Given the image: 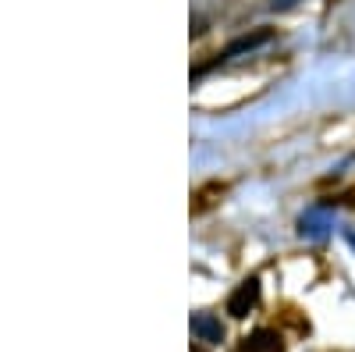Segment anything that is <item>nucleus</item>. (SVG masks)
I'll return each mask as SVG.
<instances>
[{
	"label": "nucleus",
	"mask_w": 355,
	"mask_h": 352,
	"mask_svg": "<svg viewBox=\"0 0 355 352\" xmlns=\"http://www.w3.org/2000/svg\"><path fill=\"white\" fill-rule=\"evenodd\" d=\"M256 303H259V281H256V278H249V281H242L239 288L231 292V299H227V313H231V317H245L249 310H256Z\"/></svg>",
	"instance_id": "f257e3e1"
},
{
	"label": "nucleus",
	"mask_w": 355,
	"mask_h": 352,
	"mask_svg": "<svg viewBox=\"0 0 355 352\" xmlns=\"http://www.w3.org/2000/svg\"><path fill=\"white\" fill-rule=\"evenodd\" d=\"M234 352H284V338L277 331H270V328H259L249 338H242V345Z\"/></svg>",
	"instance_id": "f03ea898"
},
{
	"label": "nucleus",
	"mask_w": 355,
	"mask_h": 352,
	"mask_svg": "<svg viewBox=\"0 0 355 352\" xmlns=\"http://www.w3.org/2000/svg\"><path fill=\"white\" fill-rule=\"evenodd\" d=\"M192 335L206 345H217V342H224V324L210 313H196L192 317Z\"/></svg>",
	"instance_id": "7ed1b4c3"
},
{
	"label": "nucleus",
	"mask_w": 355,
	"mask_h": 352,
	"mask_svg": "<svg viewBox=\"0 0 355 352\" xmlns=\"http://www.w3.org/2000/svg\"><path fill=\"white\" fill-rule=\"evenodd\" d=\"M274 40V33L270 28H259V33H252V36H242V40H234L224 53H217V61H231V57H239V53H252L256 47H263V43H270Z\"/></svg>",
	"instance_id": "20e7f679"
},
{
	"label": "nucleus",
	"mask_w": 355,
	"mask_h": 352,
	"mask_svg": "<svg viewBox=\"0 0 355 352\" xmlns=\"http://www.w3.org/2000/svg\"><path fill=\"white\" fill-rule=\"evenodd\" d=\"M299 224H302V235H309V239H323V228H327V221H323V210H309Z\"/></svg>",
	"instance_id": "39448f33"
},
{
	"label": "nucleus",
	"mask_w": 355,
	"mask_h": 352,
	"mask_svg": "<svg viewBox=\"0 0 355 352\" xmlns=\"http://www.w3.org/2000/svg\"><path fill=\"white\" fill-rule=\"evenodd\" d=\"M295 4H299V0H270L274 11H288V8H295Z\"/></svg>",
	"instance_id": "423d86ee"
},
{
	"label": "nucleus",
	"mask_w": 355,
	"mask_h": 352,
	"mask_svg": "<svg viewBox=\"0 0 355 352\" xmlns=\"http://www.w3.org/2000/svg\"><path fill=\"white\" fill-rule=\"evenodd\" d=\"M345 239H348V246L355 249V228H348V231H345Z\"/></svg>",
	"instance_id": "0eeeda50"
}]
</instances>
